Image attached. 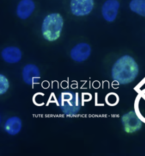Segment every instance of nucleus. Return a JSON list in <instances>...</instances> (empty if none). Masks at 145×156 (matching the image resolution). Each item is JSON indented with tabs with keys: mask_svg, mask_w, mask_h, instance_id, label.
<instances>
[{
	"mask_svg": "<svg viewBox=\"0 0 145 156\" xmlns=\"http://www.w3.org/2000/svg\"><path fill=\"white\" fill-rule=\"evenodd\" d=\"M139 73L138 64L134 59L129 55H124L114 63L111 70L114 81L121 85L132 82Z\"/></svg>",
	"mask_w": 145,
	"mask_h": 156,
	"instance_id": "obj_1",
	"label": "nucleus"
},
{
	"mask_svg": "<svg viewBox=\"0 0 145 156\" xmlns=\"http://www.w3.org/2000/svg\"><path fill=\"white\" fill-rule=\"evenodd\" d=\"M64 19L60 13L53 12L44 18L42 25V33L44 39L49 42L58 40L61 34Z\"/></svg>",
	"mask_w": 145,
	"mask_h": 156,
	"instance_id": "obj_2",
	"label": "nucleus"
},
{
	"mask_svg": "<svg viewBox=\"0 0 145 156\" xmlns=\"http://www.w3.org/2000/svg\"><path fill=\"white\" fill-rule=\"evenodd\" d=\"M58 104L62 112L67 116H73L80 112L81 103L78 92L65 91L58 98Z\"/></svg>",
	"mask_w": 145,
	"mask_h": 156,
	"instance_id": "obj_3",
	"label": "nucleus"
},
{
	"mask_svg": "<svg viewBox=\"0 0 145 156\" xmlns=\"http://www.w3.org/2000/svg\"><path fill=\"white\" fill-rule=\"evenodd\" d=\"M95 6V0H70L69 8L73 15L81 17L89 15Z\"/></svg>",
	"mask_w": 145,
	"mask_h": 156,
	"instance_id": "obj_4",
	"label": "nucleus"
},
{
	"mask_svg": "<svg viewBox=\"0 0 145 156\" xmlns=\"http://www.w3.org/2000/svg\"><path fill=\"white\" fill-rule=\"evenodd\" d=\"M123 129L127 133H134L138 131L143 125L142 119L137 113L132 111L125 113L121 118Z\"/></svg>",
	"mask_w": 145,
	"mask_h": 156,
	"instance_id": "obj_5",
	"label": "nucleus"
},
{
	"mask_svg": "<svg viewBox=\"0 0 145 156\" xmlns=\"http://www.w3.org/2000/svg\"><path fill=\"white\" fill-rule=\"evenodd\" d=\"M121 4L119 0H106L103 3L101 13L103 19L109 23L114 22L117 18Z\"/></svg>",
	"mask_w": 145,
	"mask_h": 156,
	"instance_id": "obj_6",
	"label": "nucleus"
},
{
	"mask_svg": "<svg viewBox=\"0 0 145 156\" xmlns=\"http://www.w3.org/2000/svg\"><path fill=\"white\" fill-rule=\"evenodd\" d=\"M22 77L26 84L34 85L37 84L41 79L39 68L33 63L27 64L22 69Z\"/></svg>",
	"mask_w": 145,
	"mask_h": 156,
	"instance_id": "obj_7",
	"label": "nucleus"
},
{
	"mask_svg": "<svg viewBox=\"0 0 145 156\" xmlns=\"http://www.w3.org/2000/svg\"><path fill=\"white\" fill-rule=\"evenodd\" d=\"M36 9V4L34 0H20L16 7V15L22 20H28L33 14Z\"/></svg>",
	"mask_w": 145,
	"mask_h": 156,
	"instance_id": "obj_8",
	"label": "nucleus"
},
{
	"mask_svg": "<svg viewBox=\"0 0 145 156\" xmlns=\"http://www.w3.org/2000/svg\"><path fill=\"white\" fill-rule=\"evenodd\" d=\"M91 47L86 43H80L76 44L71 50L70 56L72 60L82 62L89 58L91 54Z\"/></svg>",
	"mask_w": 145,
	"mask_h": 156,
	"instance_id": "obj_9",
	"label": "nucleus"
},
{
	"mask_svg": "<svg viewBox=\"0 0 145 156\" xmlns=\"http://www.w3.org/2000/svg\"><path fill=\"white\" fill-rule=\"evenodd\" d=\"M1 57L8 63H16L21 60L22 53L19 48L8 47L2 50Z\"/></svg>",
	"mask_w": 145,
	"mask_h": 156,
	"instance_id": "obj_10",
	"label": "nucleus"
},
{
	"mask_svg": "<svg viewBox=\"0 0 145 156\" xmlns=\"http://www.w3.org/2000/svg\"><path fill=\"white\" fill-rule=\"evenodd\" d=\"M22 128L21 120L18 117H11L6 121L4 129L8 134L15 135L21 131Z\"/></svg>",
	"mask_w": 145,
	"mask_h": 156,
	"instance_id": "obj_11",
	"label": "nucleus"
},
{
	"mask_svg": "<svg viewBox=\"0 0 145 156\" xmlns=\"http://www.w3.org/2000/svg\"><path fill=\"white\" fill-rule=\"evenodd\" d=\"M128 6L132 12L140 17H145V0H130Z\"/></svg>",
	"mask_w": 145,
	"mask_h": 156,
	"instance_id": "obj_12",
	"label": "nucleus"
},
{
	"mask_svg": "<svg viewBox=\"0 0 145 156\" xmlns=\"http://www.w3.org/2000/svg\"><path fill=\"white\" fill-rule=\"evenodd\" d=\"M9 81L6 76L3 74L0 75V94L2 95L6 93L9 89Z\"/></svg>",
	"mask_w": 145,
	"mask_h": 156,
	"instance_id": "obj_13",
	"label": "nucleus"
}]
</instances>
